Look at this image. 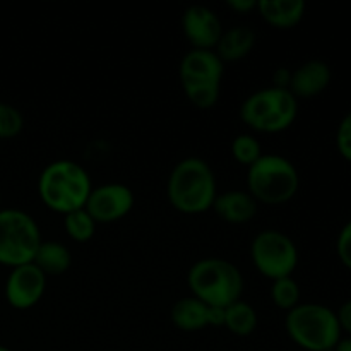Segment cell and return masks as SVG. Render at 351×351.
Returning a JSON list of instances; mask_svg holds the SVG:
<instances>
[{
    "instance_id": "cell-1",
    "label": "cell",
    "mask_w": 351,
    "mask_h": 351,
    "mask_svg": "<svg viewBox=\"0 0 351 351\" xmlns=\"http://www.w3.org/2000/svg\"><path fill=\"white\" fill-rule=\"evenodd\" d=\"M216 192V175L202 158H184L175 165L168 177V201L184 215H201L209 211L218 195Z\"/></svg>"
},
{
    "instance_id": "cell-2",
    "label": "cell",
    "mask_w": 351,
    "mask_h": 351,
    "mask_svg": "<svg viewBox=\"0 0 351 351\" xmlns=\"http://www.w3.org/2000/svg\"><path fill=\"white\" fill-rule=\"evenodd\" d=\"M93 191L88 171L72 160H57L43 168L38 178V194L50 211L69 215L84 209Z\"/></svg>"
},
{
    "instance_id": "cell-3",
    "label": "cell",
    "mask_w": 351,
    "mask_h": 351,
    "mask_svg": "<svg viewBox=\"0 0 351 351\" xmlns=\"http://www.w3.org/2000/svg\"><path fill=\"white\" fill-rule=\"evenodd\" d=\"M187 283L192 297L211 307L226 308L242 300L243 276L235 264L219 257H206L189 269Z\"/></svg>"
},
{
    "instance_id": "cell-4",
    "label": "cell",
    "mask_w": 351,
    "mask_h": 351,
    "mask_svg": "<svg viewBox=\"0 0 351 351\" xmlns=\"http://www.w3.org/2000/svg\"><path fill=\"white\" fill-rule=\"evenodd\" d=\"M300 187L298 170L281 154H263L247 171V189L257 204L281 206L295 197Z\"/></svg>"
},
{
    "instance_id": "cell-5",
    "label": "cell",
    "mask_w": 351,
    "mask_h": 351,
    "mask_svg": "<svg viewBox=\"0 0 351 351\" xmlns=\"http://www.w3.org/2000/svg\"><path fill=\"white\" fill-rule=\"evenodd\" d=\"M285 328L291 341L307 351H331L341 339L338 315L322 304H298L288 312Z\"/></svg>"
},
{
    "instance_id": "cell-6",
    "label": "cell",
    "mask_w": 351,
    "mask_h": 351,
    "mask_svg": "<svg viewBox=\"0 0 351 351\" xmlns=\"http://www.w3.org/2000/svg\"><path fill=\"white\" fill-rule=\"evenodd\" d=\"M298 115V99L288 89L264 88L247 96L240 106V119L261 134H278L290 129Z\"/></svg>"
},
{
    "instance_id": "cell-7",
    "label": "cell",
    "mask_w": 351,
    "mask_h": 351,
    "mask_svg": "<svg viewBox=\"0 0 351 351\" xmlns=\"http://www.w3.org/2000/svg\"><path fill=\"white\" fill-rule=\"evenodd\" d=\"M225 64L215 50H194L184 55L178 69L182 88L189 101L199 110H209L218 103Z\"/></svg>"
},
{
    "instance_id": "cell-8",
    "label": "cell",
    "mask_w": 351,
    "mask_h": 351,
    "mask_svg": "<svg viewBox=\"0 0 351 351\" xmlns=\"http://www.w3.org/2000/svg\"><path fill=\"white\" fill-rule=\"evenodd\" d=\"M40 226L21 209H0V266L31 264L41 245Z\"/></svg>"
},
{
    "instance_id": "cell-9",
    "label": "cell",
    "mask_w": 351,
    "mask_h": 351,
    "mask_svg": "<svg viewBox=\"0 0 351 351\" xmlns=\"http://www.w3.org/2000/svg\"><path fill=\"white\" fill-rule=\"evenodd\" d=\"M254 267L267 280L288 278L298 266V249L293 240L280 230H263L250 245Z\"/></svg>"
},
{
    "instance_id": "cell-10",
    "label": "cell",
    "mask_w": 351,
    "mask_h": 351,
    "mask_svg": "<svg viewBox=\"0 0 351 351\" xmlns=\"http://www.w3.org/2000/svg\"><path fill=\"white\" fill-rule=\"evenodd\" d=\"M134 208V192L123 184H103L93 187L84 209L98 223H115Z\"/></svg>"
},
{
    "instance_id": "cell-11",
    "label": "cell",
    "mask_w": 351,
    "mask_h": 351,
    "mask_svg": "<svg viewBox=\"0 0 351 351\" xmlns=\"http://www.w3.org/2000/svg\"><path fill=\"white\" fill-rule=\"evenodd\" d=\"M45 288H47V276L31 263L10 269L3 291L10 307L16 311H27L43 298Z\"/></svg>"
},
{
    "instance_id": "cell-12",
    "label": "cell",
    "mask_w": 351,
    "mask_h": 351,
    "mask_svg": "<svg viewBox=\"0 0 351 351\" xmlns=\"http://www.w3.org/2000/svg\"><path fill=\"white\" fill-rule=\"evenodd\" d=\"M182 31L194 50H215L223 34V26L209 7L191 5L182 16Z\"/></svg>"
},
{
    "instance_id": "cell-13",
    "label": "cell",
    "mask_w": 351,
    "mask_h": 351,
    "mask_svg": "<svg viewBox=\"0 0 351 351\" xmlns=\"http://www.w3.org/2000/svg\"><path fill=\"white\" fill-rule=\"evenodd\" d=\"M170 317L180 331L195 332L208 326H223L225 308L211 307L195 297H184L175 302Z\"/></svg>"
},
{
    "instance_id": "cell-14",
    "label": "cell",
    "mask_w": 351,
    "mask_h": 351,
    "mask_svg": "<svg viewBox=\"0 0 351 351\" xmlns=\"http://www.w3.org/2000/svg\"><path fill=\"white\" fill-rule=\"evenodd\" d=\"M332 79V71L324 60H308L291 71L288 91L297 99H311L324 93Z\"/></svg>"
},
{
    "instance_id": "cell-15",
    "label": "cell",
    "mask_w": 351,
    "mask_h": 351,
    "mask_svg": "<svg viewBox=\"0 0 351 351\" xmlns=\"http://www.w3.org/2000/svg\"><path fill=\"white\" fill-rule=\"evenodd\" d=\"M213 211L230 225H245L257 215V201L243 191H228L216 195Z\"/></svg>"
},
{
    "instance_id": "cell-16",
    "label": "cell",
    "mask_w": 351,
    "mask_h": 351,
    "mask_svg": "<svg viewBox=\"0 0 351 351\" xmlns=\"http://www.w3.org/2000/svg\"><path fill=\"white\" fill-rule=\"evenodd\" d=\"M257 10L269 26L276 29H291L305 16L304 0H259Z\"/></svg>"
},
{
    "instance_id": "cell-17",
    "label": "cell",
    "mask_w": 351,
    "mask_h": 351,
    "mask_svg": "<svg viewBox=\"0 0 351 351\" xmlns=\"http://www.w3.org/2000/svg\"><path fill=\"white\" fill-rule=\"evenodd\" d=\"M256 45V33L247 26L230 27L228 31H223L215 51L221 62H239L243 60Z\"/></svg>"
},
{
    "instance_id": "cell-18",
    "label": "cell",
    "mask_w": 351,
    "mask_h": 351,
    "mask_svg": "<svg viewBox=\"0 0 351 351\" xmlns=\"http://www.w3.org/2000/svg\"><path fill=\"white\" fill-rule=\"evenodd\" d=\"M34 266L45 276H60L67 273L72 264V256L67 247L60 242H41L33 261Z\"/></svg>"
},
{
    "instance_id": "cell-19",
    "label": "cell",
    "mask_w": 351,
    "mask_h": 351,
    "mask_svg": "<svg viewBox=\"0 0 351 351\" xmlns=\"http://www.w3.org/2000/svg\"><path fill=\"white\" fill-rule=\"evenodd\" d=\"M257 312L247 302L239 300L225 308V326L230 332L237 336H250L257 329Z\"/></svg>"
},
{
    "instance_id": "cell-20",
    "label": "cell",
    "mask_w": 351,
    "mask_h": 351,
    "mask_svg": "<svg viewBox=\"0 0 351 351\" xmlns=\"http://www.w3.org/2000/svg\"><path fill=\"white\" fill-rule=\"evenodd\" d=\"M64 226L67 235L77 243L89 242L96 232V221L86 209H77L65 215Z\"/></svg>"
},
{
    "instance_id": "cell-21",
    "label": "cell",
    "mask_w": 351,
    "mask_h": 351,
    "mask_svg": "<svg viewBox=\"0 0 351 351\" xmlns=\"http://www.w3.org/2000/svg\"><path fill=\"white\" fill-rule=\"evenodd\" d=\"M300 287L293 276L280 278V280L273 281L271 287V298H273L274 305L281 311H293L298 304H300Z\"/></svg>"
},
{
    "instance_id": "cell-22",
    "label": "cell",
    "mask_w": 351,
    "mask_h": 351,
    "mask_svg": "<svg viewBox=\"0 0 351 351\" xmlns=\"http://www.w3.org/2000/svg\"><path fill=\"white\" fill-rule=\"evenodd\" d=\"M232 154L237 163L249 168L263 156V147L259 141L250 134H239L232 143Z\"/></svg>"
},
{
    "instance_id": "cell-23",
    "label": "cell",
    "mask_w": 351,
    "mask_h": 351,
    "mask_svg": "<svg viewBox=\"0 0 351 351\" xmlns=\"http://www.w3.org/2000/svg\"><path fill=\"white\" fill-rule=\"evenodd\" d=\"M24 129L23 113L16 106L0 101V139H14Z\"/></svg>"
},
{
    "instance_id": "cell-24",
    "label": "cell",
    "mask_w": 351,
    "mask_h": 351,
    "mask_svg": "<svg viewBox=\"0 0 351 351\" xmlns=\"http://www.w3.org/2000/svg\"><path fill=\"white\" fill-rule=\"evenodd\" d=\"M336 147L338 153L351 163V112L343 117L336 132Z\"/></svg>"
},
{
    "instance_id": "cell-25",
    "label": "cell",
    "mask_w": 351,
    "mask_h": 351,
    "mask_svg": "<svg viewBox=\"0 0 351 351\" xmlns=\"http://www.w3.org/2000/svg\"><path fill=\"white\" fill-rule=\"evenodd\" d=\"M336 252L343 266L351 271V219L339 232L338 240H336Z\"/></svg>"
},
{
    "instance_id": "cell-26",
    "label": "cell",
    "mask_w": 351,
    "mask_h": 351,
    "mask_svg": "<svg viewBox=\"0 0 351 351\" xmlns=\"http://www.w3.org/2000/svg\"><path fill=\"white\" fill-rule=\"evenodd\" d=\"M336 315H338L341 331H345L346 335H348V338H351V298L339 307V311L336 312Z\"/></svg>"
},
{
    "instance_id": "cell-27",
    "label": "cell",
    "mask_w": 351,
    "mask_h": 351,
    "mask_svg": "<svg viewBox=\"0 0 351 351\" xmlns=\"http://www.w3.org/2000/svg\"><path fill=\"white\" fill-rule=\"evenodd\" d=\"M226 5L237 14H249L254 9H257V0H228Z\"/></svg>"
},
{
    "instance_id": "cell-28",
    "label": "cell",
    "mask_w": 351,
    "mask_h": 351,
    "mask_svg": "<svg viewBox=\"0 0 351 351\" xmlns=\"http://www.w3.org/2000/svg\"><path fill=\"white\" fill-rule=\"evenodd\" d=\"M273 81H274V88H281V89H288V86H290V81H291V71H288V69L281 67L278 69L276 72L273 74Z\"/></svg>"
},
{
    "instance_id": "cell-29",
    "label": "cell",
    "mask_w": 351,
    "mask_h": 351,
    "mask_svg": "<svg viewBox=\"0 0 351 351\" xmlns=\"http://www.w3.org/2000/svg\"><path fill=\"white\" fill-rule=\"evenodd\" d=\"M332 351H351V338L346 336V338L339 339L338 345L335 346V350Z\"/></svg>"
},
{
    "instance_id": "cell-30",
    "label": "cell",
    "mask_w": 351,
    "mask_h": 351,
    "mask_svg": "<svg viewBox=\"0 0 351 351\" xmlns=\"http://www.w3.org/2000/svg\"><path fill=\"white\" fill-rule=\"evenodd\" d=\"M0 351H12V350H9V348H7V346L0 345Z\"/></svg>"
},
{
    "instance_id": "cell-31",
    "label": "cell",
    "mask_w": 351,
    "mask_h": 351,
    "mask_svg": "<svg viewBox=\"0 0 351 351\" xmlns=\"http://www.w3.org/2000/svg\"><path fill=\"white\" fill-rule=\"evenodd\" d=\"M0 204H2V194H0ZM0 209H2V208H0Z\"/></svg>"
}]
</instances>
